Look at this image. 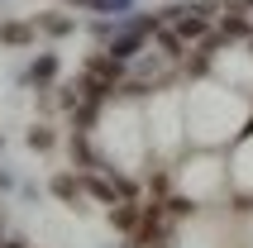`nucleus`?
<instances>
[{
    "label": "nucleus",
    "mask_w": 253,
    "mask_h": 248,
    "mask_svg": "<svg viewBox=\"0 0 253 248\" xmlns=\"http://www.w3.org/2000/svg\"><path fill=\"white\" fill-rule=\"evenodd\" d=\"M5 248H19V244H5Z\"/></svg>",
    "instance_id": "f03ea898"
},
{
    "label": "nucleus",
    "mask_w": 253,
    "mask_h": 248,
    "mask_svg": "<svg viewBox=\"0 0 253 248\" xmlns=\"http://www.w3.org/2000/svg\"><path fill=\"white\" fill-rule=\"evenodd\" d=\"M53 191H57V196H77V181H72V177H57Z\"/></svg>",
    "instance_id": "f257e3e1"
}]
</instances>
